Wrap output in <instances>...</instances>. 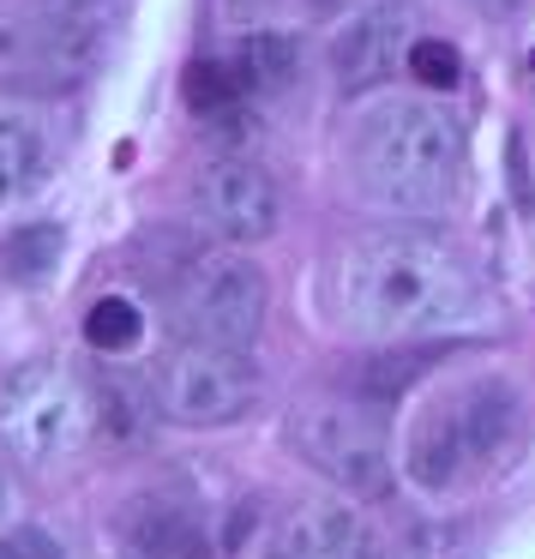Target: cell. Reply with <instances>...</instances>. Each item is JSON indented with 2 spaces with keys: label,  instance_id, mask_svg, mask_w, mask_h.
<instances>
[{
  "label": "cell",
  "instance_id": "1",
  "mask_svg": "<svg viewBox=\"0 0 535 559\" xmlns=\"http://www.w3.org/2000/svg\"><path fill=\"white\" fill-rule=\"evenodd\" d=\"M331 301L343 325L379 343L451 337L487 313L482 277L457 241L415 217L343 241L331 259Z\"/></svg>",
  "mask_w": 535,
  "mask_h": 559
},
{
  "label": "cell",
  "instance_id": "2",
  "mask_svg": "<svg viewBox=\"0 0 535 559\" xmlns=\"http://www.w3.org/2000/svg\"><path fill=\"white\" fill-rule=\"evenodd\" d=\"M349 169L379 211L433 217L463 181V127L427 97H391L379 109H361Z\"/></svg>",
  "mask_w": 535,
  "mask_h": 559
},
{
  "label": "cell",
  "instance_id": "3",
  "mask_svg": "<svg viewBox=\"0 0 535 559\" xmlns=\"http://www.w3.org/2000/svg\"><path fill=\"white\" fill-rule=\"evenodd\" d=\"M523 403L506 379H482V385L457 391L451 403L421 415V427L409 433V481L427 493H451L469 475L494 469V457H506L518 445Z\"/></svg>",
  "mask_w": 535,
  "mask_h": 559
},
{
  "label": "cell",
  "instance_id": "4",
  "mask_svg": "<svg viewBox=\"0 0 535 559\" xmlns=\"http://www.w3.org/2000/svg\"><path fill=\"white\" fill-rule=\"evenodd\" d=\"M289 439L325 481H337L349 499H385L397 481L391 463V421L385 403L367 397H319L295 409Z\"/></svg>",
  "mask_w": 535,
  "mask_h": 559
},
{
  "label": "cell",
  "instance_id": "5",
  "mask_svg": "<svg viewBox=\"0 0 535 559\" xmlns=\"http://www.w3.org/2000/svg\"><path fill=\"white\" fill-rule=\"evenodd\" d=\"M97 427V397L79 385L73 367L61 361H31L7 379L0 391V433L25 463L73 457Z\"/></svg>",
  "mask_w": 535,
  "mask_h": 559
},
{
  "label": "cell",
  "instance_id": "6",
  "mask_svg": "<svg viewBox=\"0 0 535 559\" xmlns=\"http://www.w3.org/2000/svg\"><path fill=\"white\" fill-rule=\"evenodd\" d=\"M271 283L247 253H193L175 283V325L193 343L253 349L265 331Z\"/></svg>",
  "mask_w": 535,
  "mask_h": 559
},
{
  "label": "cell",
  "instance_id": "7",
  "mask_svg": "<svg viewBox=\"0 0 535 559\" xmlns=\"http://www.w3.org/2000/svg\"><path fill=\"white\" fill-rule=\"evenodd\" d=\"M259 367L247 349H223V343H193L163 355L151 397H157L163 421L175 427H229L259 403Z\"/></svg>",
  "mask_w": 535,
  "mask_h": 559
},
{
  "label": "cell",
  "instance_id": "8",
  "mask_svg": "<svg viewBox=\"0 0 535 559\" xmlns=\"http://www.w3.org/2000/svg\"><path fill=\"white\" fill-rule=\"evenodd\" d=\"M415 49V7L409 0H355L343 25L331 31V79L343 97H367L379 91L397 67H409Z\"/></svg>",
  "mask_w": 535,
  "mask_h": 559
},
{
  "label": "cell",
  "instance_id": "9",
  "mask_svg": "<svg viewBox=\"0 0 535 559\" xmlns=\"http://www.w3.org/2000/svg\"><path fill=\"white\" fill-rule=\"evenodd\" d=\"M193 211H199V223H205L217 241L253 247V241H265V235L277 229L283 193H277V181H271V169L259 157L229 151V157H211L205 169H199Z\"/></svg>",
  "mask_w": 535,
  "mask_h": 559
},
{
  "label": "cell",
  "instance_id": "10",
  "mask_svg": "<svg viewBox=\"0 0 535 559\" xmlns=\"http://www.w3.org/2000/svg\"><path fill=\"white\" fill-rule=\"evenodd\" d=\"M283 554L289 559H391V547L349 499H313V506H301L289 518Z\"/></svg>",
  "mask_w": 535,
  "mask_h": 559
},
{
  "label": "cell",
  "instance_id": "11",
  "mask_svg": "<svg viewBox=\"0 0 535 559\" xmlns=\"http://www.w3.org/2000/svg\"><path fill=\"white\" fill-rule=\"evenodd\" d=\"M121 535L133 542L139 559H205L211 535L199 511L175 493H145L121 511Z\"/></svg>",
  "mask_w": 535,
  "mask_h": 559
},
{
  "label": "cell",
  "instance_id": "12",
  "mask_svg": "<svg viewBox=\"0 0 535 559\" xmlns=\"http://www.w3.org/2000/svg\"><path fill=\"white\" fill-rule=\"evenodd\" d=\"M55 169V139L31 115H0V211L25 205Z\"/></svg>",
  "mask_w": 535,
  "mask_h": 559
},
{
  "label": "cell",
  "instance_id": "13",
  "mask_svg": "<svg viewBox=\"0 0 535 559\" xmlns=\"http://www.w3.org/2000/svg\"><path fill=\"white\" fill-rule=\"evenodd\" d=\"M295 67H301V49H295L289 31H253V37L229 55V73H235V85H241V97H271V91H283L295 79Z\"/></svg>",
  "mask_w": 535,
  "mask_h": 559
},
{
  "label": "cell",
  "instance_id": "14",
  "mask_svg": "<svg viewBox=\"0 0 535 559\" xmlns=\"http://www.w3.org/2000/svg\"><path fill=\"white\" fill-rule=\"evenodd\" d=\"M61 253H67L61 223H19L0 241V277L19 283V289H37V283H49L61 271Z\"/></svg>",
  "mask_w": 535,
  "mask_h": 559
},
{
  "label": "cell",
  "instance_id": "15",
  "mask_svg": "<svg viewBox=\"0 0 535 559\" xmlns=\"http://www.w3.org/2000/svg\"><path fill=\"white\" fill-rule=\"evenodd\" d=\"M439 361V349H373L361 367H355V397L367 403H391Z\"/></svg>",
  "mask_w": 535,
  "mask_h": 559
},
{
  "label": "cell",
  "instance_id": "16",
  "mask_svg": "<svg viewBox=\"0 0 535 559\" xmlns=\"http://www.w3.org/2000/svg\"><path fill=\"white\" fill-rule=\"evenodd\" d=\"M139 337H145V313H139L127 295H103V301L85 313V343H91V349H103V355L139 349Z\"/></svg>",
  "mask_w": 535,
  "mask_h": 559
},
{
  "label": "cell",
  "instance_id": "17",
  "mask_svg": "<svg viewBox=\"0 0 535 559\" xmlns=\"http://www.w3.org/2000/svg\"><path fill=\"white\" fill-rule=\"evenodd\" d=\"M97 409H103V421H109V433H121V439H133V433H139V421L163 415V409H157V397H145V391L127 385V379H109V385L97 391Z\"/></svg>",
  "mask_w": 535,
  "mask_h": 559
},
{
  "label": "cell",
  "instance_id": "18",
  "mask_svg": "<svg viewBox=\"0 0 535 559\" xmlns=\"http://www.w3.org/2000/svg\"><path fill=\"white\" fill-rule=\"evenodd\" d=\"M409 73L421 79V85H433V91H451L457 85V49H451V43H433V37H415Z\"/></svg>",
  "mask_w": 535,
  "mask_h": 559
},
{
  "label": "cell",
  "instance_id": "19",
  "mask_svg": "<svg viewBox=\"0 0 535 559\" xmlns=\"http://www.w3.org/2000/svg\"><path fill=\"white\" fill-rule=\"evenodd\" d=\"M0 559H67V554L43 523H13V530H0Z\"/></svg>",
  "mask_w": 535,
  "mask_h": 559
},
{
  "label": "cell",
  "instance_id": "20",
  "mask_svg": "<svg viewBox=\"0 0 535 559\" xmlns=\"http://www.w3.org/2000/svg\"><path fill=\"white\" fill-rule=\"evenodd\" d=\"M37 7H43V13H55V19H73V25H103L121 0H37Z\"/></svg>",
  "mask_w": 535,
  "mask_h": 559
},
{
  "label": "cell",
  "instance_id": "21",
  "mask_svg": "<svg viewBox=\"0 0 535 559\" xmlns=\"http://www.w3.org/2000/svg\"><path fill=\"white\" fill-rule=\"evenodd\" d=\"M463 7H475L482 19H518L523 13V0H463Z\"/></svg>",
  "mask_w": 535,
  "mask_h": 559
},
{
  "label": "cell",
  "instance_id": "22",
  "mask_svg": "<svg viewBox=\"0 0 535 559\" xmlns=\"http://www.w3.org/2000/svg\"><path fill=\"white\" fill-rule=\"evenodd\" d=\"M0 530H7V481H0Z\"/></svg>",
  "mask_w": 535,
  "mask_h": 559
}]
</instances>
